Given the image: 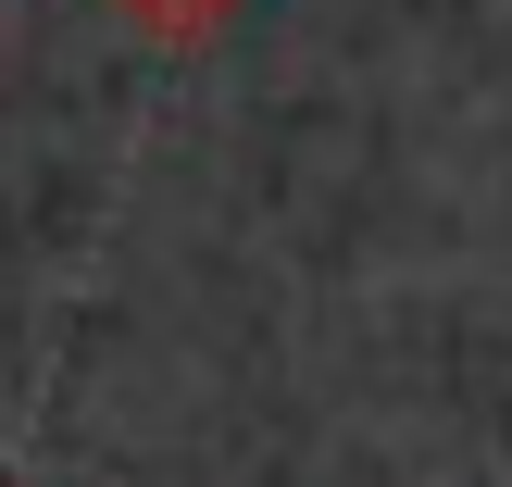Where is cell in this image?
Wrapping results in <instances>:
<instances>
[{"label": "cell", "mask_w": 512, "mask_h": 487, "mask_svg": "<svg viewBox=\"0 0 512 487\" xmlns=\"http://www.w3.org/2000/svg\"><path fill=\"white\" fill-rule=\"evenodd\" d=\"M113 13H125V38H150V50H213L250 0H113Z\"/></svg>", "instance_id": "obj_1"}]
</instances>
